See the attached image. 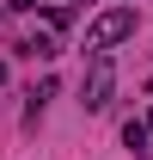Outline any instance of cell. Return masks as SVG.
Wrapping results in <instances>:
<instances>
[{"label":"cell","mask_w":153,"mask_h":160,"mask_svg":"<svg viewBox=\"0 0 153 160\" xmlns=\"http://www.w3.org/2000/svg\"><path fill=\"white\" fill-rule=\"evenodd\" d=\"M43 19H49V31H67V25H74V12H67V6H43Z\"/></svg>","instance_id":"cell-4"},{"label":"cell","mask_w":153,"mask_h":160,"mask_svg":"<svg viewBox=\"0 0 153 160\" xmlns=\"http://www.w3.org/2000/svg\"><path fill=\"white\" fill-rule=\"evenodd\" d=\"M123 148L129 154H153V129L147 123H123Z\"/></svg>","instance_id":"cell-3"},{"label":"cell","mask_w":153,"mask_h":160,"mask_svg":"<svg viewBox=\"0 0 153 160\" xmlns=\"http://www.w3.org/2000/svg\"><path fill=\"white\" fill-rule=\"evenodd\" d=\"M25 56H37V62H49V56H55V37H31V43H25Z\"/></svg>","instance_id":"cell-5"},{"label":"cell","mask_w":153,"mask_h":160,"mask_svg":"<svg viewBox=\"0 0 153 160\" xmlns=\"http://www.w3.org/2000/svg\"><path fill=\"white\" fill-rule=\"evenodd\" d=\"M141 123H147V129H153V111H147V117H141Z\"/></svg>","instance_id":"cell-8"},{"label":"cell","mask_w":153,"mask_h":160,"mask_svg":"<svg viewBox=\"0 0 153 160\" xmlns=\"http://www.w3.org/2000/svg\"><path fill=\"white\" fill-rule=\"evenodd\" d=\"M6 6H12V12H37V0H6Z\"/></svg>","instance_id":"cell-6"},{"label":"cell","mask_w":153,"mask_h":160,"mask_svg":"<svg viewBox=\"0 0 153 160\" xmlns=\"http://www.w3.org/2000/svg\"><path fill=\"white\" fill-rule=\"evenodd\" d=\"M135 6H110V12H98L92 25H86V43H92V49H116V43L123 37H135Z\"/></svg>","instance_id":"cell-1"},{"label":"cell","mask_w":153,"mask_h":160,"mask_svg":"<svg viewBox=\"0 0 153 160\" xmlns=\"http://www.w3.org/2000/svg\"><path fill=\"white\" fill-rule=\"evenodd\" d=\"M110 92H116V62H110V49H98V62L86 68V80H80V105H86V111H104Z\"/></svg>","instance_id":"cell-2"},{"label":"cell","mask_w":153,"mask_h":160,"mask_svg":"<svg viewBox=\"0 0 153 160\" xmlns=\"http://www.w3.org/2000/svg\"><path fill=\"white\" fill-rule=\"evenodd\" d=\"M0 86H6V62H0Z\"/></svg>","instance_id":"cell-7"}]
</instances>
